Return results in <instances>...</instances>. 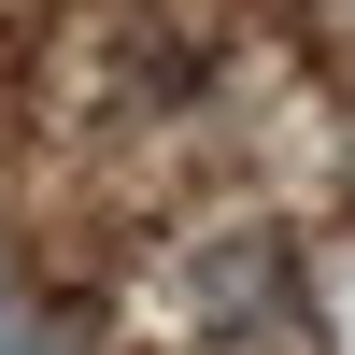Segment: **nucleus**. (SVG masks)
<instances>
[{
	"label": "nucleus",
	"instance_id": "f257e3e1",
	"mask_svg": "<svg viewBox=\"0 0 355 355\" xmlns=\"http://www.w3.org/2000/svg\"><path fill=\"white\" fill-rule=\"evenodd\" d=\"M0 355H85V313H0Z\"/></svg>",
	"mask_w": 355,
	"mask_h": 355
}]
</instances>
